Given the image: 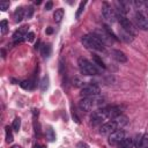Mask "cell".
Masks as SVG:
<instances>
[{
	"label": "cell",
	"instance_id": "obj_1",
	"mask_svg": "<svg viewBox=\"0 0 148 148\" xmlns=\"http://www.w3.org/2000/svg\"><path fill=\"white\" fill-rule=\"evenodd\" d=\"M81 42L87 49H91V50H95V51H104L105 50L104 43L98 37H96L94 34L84 35L81 38Z\"/></svg>",
	"mask_w": 148,
	"mask_h": 148
},
{
	"label": "cell",
	"instance_id": "obj_44",
	"mask_svg": "<svg viewBox=\"0 0 148 148\" xmlns=\"http://www.w3.org/2000/svg\"><path fill=\"white\" fill-rule=\"evenodd\" d=\"M12 148H22V147H21V146H18V145H14Z\"/></svg>",
	"mask_w": 148,
	"mask_h": 148
},
{
	"label": "cell",
	"instance_id": "obj_43",
	"mask_svg": "<svg viewBox=\"0 0 148 148\" xmlns=\"http://www.w3.org/2000/svg\"><path fill=\"white\" fill-rule=\"evenodd\" d=\"M1 52H2V58H5V57H6V52H5V50H1Z\"/></svg>",
	"mask_w": 148,
	"mask_h": 148
},
{
	"label": "cell",
	"instance_id": "obj_27",
	"mask_svg": "<svg viewBox=\"0 0 148 148\" xmlns=\"http://www.w3.org/2000/svg\"><path fill=\"white\" fill-rule=\"evenodd\" d=\"M47 88H49V76L45 75V76L42 79V81H40V90H42V91H45Z\"/></svg>",
	"mask_w": 148,
	"mask_h": 148
},
{
	"label": "cell",
	"instance_id": "obj_34",
	"mask_svg": "<svg viewBox=\"0 0 148 148\" xmlns=\"http://www.w3.org/2000/svg\"><path fill=\"white\" fill-rule=\"evenodd\" d=\"M9 2L8 1H1L0 2V9L2 10V12H5V10H7L8 8H9Z\"/></svg>",
	"mask_w": 148,
	"mask_h": 148
},
{
	"label": "cell",
	"instance_id": "obj_33",
	"mask_svg": "<svg viewBox=\"0 0 148 148\" xmlns=\"http://www.w3.org/2000/svg\"><path fill=\"white\" fill-rule=\"evenodd\" d=\"M32 15H34V8H32V7H28V8H25L24 18L29 20V18H31V17H32Z\"/></svg>",
	"mask_w": 148,
	"mask_h": 148
},
{
	"label": "cell",
	"instance_id": "obj_28",
	"mask_svg": "<svg viewBox=\"0 0 148 148\" xmlns=\"http://www.w3.org/2000/svg\"><path fill=\"white\" fill-rule=\"evenodd\" d=\"M0 31H1L2 35L7 34V31H8V22H7V20H2L0 22Z\"/></svg>",
	"mask_w": 148,
	"mask_h": 148
},
{
	"label": "cell",
	"instance_id": "obj_23",
	"mask_svg": "<svg viewBox=\"0 0 148 148\" xmlns=\"http://www.w3.org/2000/svg\"><path fill=\"white\" fill-rule=\"evenodd\" d=\"M62 17H64V9H62V8H58V9H56V12H54V14H53V18H54V21H56L57 23H59V22H61Z\"/></svg>",
	"mask_w": 148,
	"mask_h": 148
},
{
	"label": "cell",
	"instance_id": "obj_42",
	"mask_svg": "<svg viewBox=\"0 0 148 148\" xmlns=\"http://www.w3.org/2000/svg\"><path fill=\"white\" fill-rule=\"evenodd\" d=\"M38 47H39V40H38V42H37V43H36V44H35V49H36V50H37V49H38Z\"/></svg>",
	"mask_w": 148,
	"mask_h": 148
},
{
	"label": "cell",
	"instance_id": "obj_13",
	"mask_svg": "<svg viewBox=\"0 0 148 148\" xmlns=\"http://www.w3.org/2000/svg\"><path fill=\"white\" fill-rule=\"evenodd\" d=\"M116 6H117V13H120V14H124L125 15L130 10L131 3L128 1L120 0V1H116Z\"/></svg>",
	"mask_w": 148,
	"mask_h": 148
},
{
	"label": "cell",
	"instance_id": "obj_5",
	"mask_svg": "<svg viewBox=\"0 0 148 148\" xmlns=\"http://www.w3.org/2000/svg\"><path fill=\"white\" fill-rule=\"evenodd\" d=\"M101 92V89L98 86H96L95 83H91V84H88V86H84L82 89H81V96L84 98V97H95V96H98Z\"/></svg>",
	"mask_w": 148,
	"mask_h": 148
},
{
	"label": "cell",
	"instance_id": "obj_19",
	"mask_svg": "<svg viewBox=\"0 0 148 148\" xmlns=\"http://www.w3.org/2000/svg\"><path fill=\"white\" fill-rule=\"evenodd\" d=\"M112 120H114L116 121V124H117V126H118V130L119 128H121V127H124L125 125H127V123H128V118L126 117V116H123V114H120V116H118V117H116L114 119H112Z\"/></svg>",
	"mask_w": 148,
	"mask_h": 148
},
{
	"label": "cell",
	"instance_id": "obj_20",
	"mask_svg": "<svg viewBox=\"0 0 148 148\" xmlns=\"http://www.w3.org/2000/svg\"><path fill=\"white\" fill-rule=\"evenodd\" d=\"M20 86H21L22 89H25V90H32V89L35 88L36 83H35V80H24V81H22V82L20 83Z\"/></svg>",
	"mask_w": 148,
	"mask_h": 148
},
{
	"label": "cell",
	"instance_id": "obj_31",
	"mask_svg": "<svg viewBox=\"0 0 148 148\" xmlns=\"http://www.w3.org/2000/svg\"><path fill=\"white\" fill-rule=\"evenodd\" d=\"M20 127H21V119H20V118H15V119L13 120V124H12V128H13L15 132H18Z\"/></svg>",
	"mask_w": 148,
	"mask_h": 148
},
{
	"label": "cell",
	"instance_id": "obj_36",
	"mask_svg": "<svg viewBox=\"0 0 148 148\" xmlns=\"http://www.w3.org/2000/svg\"><path fill=\"white\" fill-rule=\"evenodd\" d=\"M34 38H35V34L32 31H29L27 34V36H25V40H28V42H32Z\"/></svg>",
	"mask_w": 148,
	"mask_h": 148
},
{
	"label": "cell",
	"instance_id": "obj_6",
	"mask_svg": "<svg viewBox=\"0 0 148 148\" xmlns=\"http://www.w3.org/2000/svg\"><path fill=\"white\" fill-rule=\"evenodd\" d=\"M105 119H108V117H106V113H105L104 108L94 111V112L91 113V116H90V123H91L94 126L102 124Z\"/></svg>",
	"mask_w": 148,
	"mask_h": 148
},
{
	"label": "cell",
	"instance_id": "obj_21",
	"mask_svg": "<svg viewBox=\"0 0 148 148\" xmlns=\"http://www.w3.org/2000/svg\"><path fill=\"white\" fill-rule=\"evenodd\" d=\"M119 36H120V39L124 40L125 43H132L133 39H134L133 35H131V34H128V32H126L124 30H121V32H119Z\"/></svg>",
	"mask_w": 148,
	"mask_h": 148
},
{
	"label": "cell",
	"instance_id": "obj_11",
	"mask_svg": "<svg viewBox=\"0 0 148 148\" xmlns=\"http://www.w3.org/2000/svg\"><path fill=\"white\" fill-rule=\"evenodd\" d=\"M92 105H94V97H84L79 102V108L82 112L91 111Z\"/></svg>",
	"mask_w": 148,
	"mask_h": 148
},
{
	"label": "cell",
	"instance_id": "obj_39",
	"mask_svg": "<svg viewBox=\"0 0 148 148\" xmlns=\"http://www.w3.org/2000/svg\"><path fill=\"white\" fill-rule=\"evenodd\" d=\"M76 147H77V148H89L88 145L84 143V142H79V143L76 145Z\"/></svg>",
	"mask_w": 148,
	"mask_h": 148
},
{
	"label": "cell",
	"instance_id": "obj_26",
	"mask_svg": "<svg viewBox=\"0 0 148 148\" xmlns=\"http://www.w3.org/2000/svg\"><path fill=\"white\" fill-rule=\"evenodd\" d=\"M86 3H87V1H81V2H80L79 7H77V10H76V13H75V18H76V20L80 18V16H81V14H82V12H83V9H84Z\"/></svg>",
	"mask_w": 148,
	"mask_h": 148
},
{
	"label": "cell",
	"instance_id": "obj_16",
	"mask_svg": "<svg viewBox=\"0 0 148 148\" xmlns=\"http://www.w3.org/2000/svg\"><path fill=\"white\" fill-rule=\"evenodd\" d=\"M133 5L136 7L138 12L140 13H148V1H142V0H135L133 1Z\"/></svg>",
	"mask_w": 148,
	"mask_h": 148
},
{
	"label": "cell",
	"instance_id": "obj_29",
	"mask_svg": "<svg viewBox=\"0 0 148 148\" xmlns=\"http://www.w3.org/2000/svg\"><path fill=\"white\" fill-rule=\"evenodd\" d=\"M103 29L105 30V32H106V34H108V35H109V36H110V37H111V38H112L113 40H118V38H117V36L114 35V32H113V31L111 30V28H110L109 25H106V24H104V25H103Z\"/></svg>",
	"mask_w": 148,
	"mask_h": 148
},
{
	"label": "cell",
	"instance_id": "obj_38",
	"mask_svg": "<svg viewBox=\"0 0 148 148\" xmlns=\"http://www.w3.org/2000/svg\"><path fill=\"white\" fill-rule=\"evenodd\" d=\"M52 7H53V2H52V1H47V2L45 3V6H44L45 10H51Z\"/></svg>",
	"mask_w": 148,
	"mask_h": 148
},
{
	"label": "cell",
	"instance_id": "obj_18",
	"mask_svg": "<svg viewBox=\"0 0 148 148\" xmlns=\"http://www.w3.org/2000/svg\"><path fill=\"white\" fill-rule=\"evenodd\" d=\"M117 146H118V148H133L134 147V141L131 138H125Z\"/></svg>",
	"mask_w": 148,
	"mask_h": 148
},
{
	"label": "cell",
	"instance_id": "obj_17",
	"mask_svg": "<svg viewBox=\"0 0 148 148\" xmlns=\"http://www.w3.org/2000/svg\"><path fill=\"white\" fill-rule=\"evenodd\" d=\"M24 13H25V9L23 7H17L14 12V18H15V22L16 23H20L23 18H24Z\"/></svg>",
	"mask_w": 148,
	"mask_h": 148
},
{
	"label": "cell",
	"instance_id": "obj_22",
	"mask_svg": "<svg viewBox=\"0 0 148 148\" xmlns=\"http://www.w3.org/2000/svg\"><path fill=\"white\" fill-rule=\"evenodd\" d=\"M40 52H42V56H43L44 58H49V57L51 56V52H52L51 45H50V44H44V45L42 46Z\"/></svg>",
	"mask_w": 148,
	"mask_h": 148
},
{
	"label": "cell",
	"instance_id": "obj_7",
	"mask_svg": "<svg viewBox=\"0 0 148 148\" xmlns=\"http://www.w3.org/2000/svg\"><path fill=\"white\" fill-rule=\"evenodd\" d=\"M126 133H125V131H123V130H116L114 132H112L110 135H109V138H108V142H109V145H111V146H116V145H118L121 140H124L126 136Z\"/></svg>",
	"mask_w": 148,
	"mask_h": 148
},
{
	"label": "cell",
	"instance_id": "obj_4",
	"mask_svg": "<svg viewBox=\"0 0 148 148\" xmlns=\"http://www.w3.org/2000/svg\"><path fill=\"white\" fill-rule=\"evenodd\" d=\"M102 14H103V17L108 21V22H116L117 20V15H116V10L112 9V7L108 3V2H103V6H102Z\"/></svg>",
	"mask_w": 148,
	"mask_h": 148
},
{
	"label": "cell",
	"instance_id": "obj_24",
	"mask_svg": "<svg viewBox=\"0 0 148 148\" xmlns=\"http://www.w3.org/2000/svg\"><path fill=\"white\" fill-rule=\"evenodd\" d=\"M46 139H47L50 142H52V141L56 140V133H54V131H53L52 127H49V128L46 130Z\"/></svg>",
	"mask_w": 148,
	"mask_h": 148
},
{
	"label": "cell",
	"instance_id": "obj_12",
	"mask_svg": "<svg viewBox=\"0 0 148 148\" xmlns=\"http://www.w3.org/2000/svg\"><path fill=\"white\" fill-rule=\"evenodd\" d=\"M105 110V113H106V117L108 119H114L116 117L120 116L121 114V108L118 106V105H111V106H105L104 108Z\"/></svg>",
	"mask_w": 148,
	"mask_h": 148
},
{
	"label": "cell",
	"instance_id": "obj_37",
	"mask_svg": "<svg viewBox=\"0 0 148 148\" xmlns=\"http://www.w3.org/2000/svg\"><path fill=\"white\" fill-rule=\"evenodd\" d=\"M73 86H75V87H82L83 88V82L80 79H74L73 80Z\"/></svg>",
	"mask_w": 148,
	"mask_h": 148
},
{
	"label": "cell",
	"instance_id": "obj_8",
	"mask_svg": "<svg viewBox=\"0 0 148 148\" xmlns=\"http://www.w3.org/2000/svg\"><path fill=\"white\" fill-rule=\"evenodd\" d=\"M134 21L139 29L141 30H148V16L143 13L136 12L134 14Z\"/></svg>",
	"mask_w": 148,
	"mask_h": 148
},
{
	"label": "cell",
	"instance_id": "obj_2",
	"mask_svg": "<svg viewBox=\"0 0 148 148\" xmlns=\"http://www.w3.org/2000/svg\"><path fill=\"white\" fill-rule=\"evenodd\" d=\"M79 67H80L81 73L84 74V75L91 76V75H97V74H99L97 67H96L92 62H90L88 59H86V58H80V59H79Z\"/></svg>",
	"mask_w": 148,
	"mask_h": 148
},
{
	"label": "cell",
	"instance_id": "obj_40",
	"mask_svg": "<svg viewBox=\"0 0 148 148\" xmlns=\"http://www.w3.org/2000/svg\"><path fill=\"white\" fill-rule=\"evenodd\" d=\"M45 32H46V34H47V35H51V34H52V32H53V29H52V28H51V27H49V28H47V29H46V31H45Z\"/></svg>",
	"mask_w": 148,
	"mask_h": 148
},
{
	"label": "cell",
	"instance_id": "obj_35",
	"mask_svg": "<svg viewBox=\"0 0 148 148\" xmlns=\"http://www.w3.org/2000/svg\"><path fill=\"white\" fill-rule=\"evenodd\" d=\"M64 72H65V61H64V59H60V61H59V73L62 74Z\"/></svg>",
	"mask_w": 148,
	"mask_h": 148
},
{
	"label": "cell",
	"instance_id": "obj_10",
	"mask_svg": "<svg viewBox=\"0 0 148 148\" xmlns=\"http://www.w3.org/2000/svg\"><path fill=\"white\" fill-rule=\"evenodd\" d=\"M28 27L27 25H23L21 28H18V30H16L14 34H13V40L15 44H18L23 40H25V36L28 34Z\"/></svg>",
	"mask_w": 148,
	"mask_h": 148
},
{
	"label": "cell",
	"instance_id": "obj_14",
	"mask_svg": "<svg viewBox=\"0 0 148 148\" xmlns=\"http://www.w3.org/2000/svg\"><path fill=\"white\" fill-rule=\"evenodd\" d=\"M92 34H94L96 37H98V38H99L104 44H105V43H110V42L112 40V38H111L106 32H105V30H104V29H97V30H95Z\"/></svg>",
	"mask_w": 148,
	"mask_h": 148
},
{
	"label": "cell",
	"instance_id": "obj_15",
	"mask_svg": "<svg viewBox=\"0 0 148 148\" xmlns=\"http://www.w3.org/2000/svg\"><path fill=\"white\" fill-rule=\"evenodd\" d=\"M111 54H112V57H113L118 62H120V64L127 61V56H126L123 51H120V50H112V51H111Z\"/></svg>",
	"mask_w": 148,
	"mask_h": 148
},
{
	"label": "cell",
	"instance_id": "obj_3",
	"mask_svg": "<svg viewBox=\"0 0 148 148\" xmlns=\"http://www.w3.org/2000/svg\"><path fill=\"white\" fill-rule=\"evenodd\" d=\"M116 15H117V20H118L120 27L123 28V30L134 36L135 32H136V29H135V27L133 25V23H132L124 14H120V13H117V12H116Z\"/></svg>",
	"mask_w": 148,
	"mask_h": 148
},
{
	"label": "cell",
	"instance_id": "obj_32",
	"mask_svg": "<svg viewBox=\"0 0 148 148\" xmlns=\"http://www.w3.org/2000/svg\"><path fill=\"white\" fill-rule=\"evenodd\" d=\"M13 140H14V136H13L12 131L9 130V127H6V142L10 143V142H13Z\"/></svg>",
	"mask_w": 148,
	"mask_h": 148
},
{
	"label": "cell",
	"instance_id": "obj_25",
	"mask_svg": "<svg viewBox=\"0 0 148 148\" xmlns=\"http://www.w3.org/2000/svg\"><path fill=\"white\" fill-rule=\"evenodd\" d=\"M139 148H148V133H146L141 136Z\"/></svg>",
	"mask_w": 148,
	"mask_h": 148
},
{
	"label": "cell",
	"instance_id": "obj_9",
	"mask_svg": "<svg viewBox=\"0 0 148 148\" xmlns=\"http://www.w3.org/2000/svg\"><path fill=\"white\" fill-rule=\"evenodd\" d=\"M116 130H118V126L116 124L114 120H109L106 123H104L101 128H99V133L102 135H110L112 132H114Z\"/></svg>",
	"mask_w": 148,
	"mask_h": 148
},
{
	"label": "cell",
	"instance_id": "obj_30",
	"mask_svg": "<svg viewBox=\"0 0 148 148\" xmlns=\"http://www.w3.org/2000/svg\"><path fill=\"white\" fill-rule=\"evenodd\" d=\"M92 59H94V61H95V64H96V65H98V66H99V67H102V68H105L104 61L102 60V58H101V57H98L97 54H92Z\"/></svg>",
	"mask_w": 148,
	"mask_h": 148
},
{
	"label": "cell",
	"instance_id": "obj_41",
	"mask_svg": "<svg viewBox=\"0 0 148 148\" xmlns=\"http://www.w3.org/2000/svg\"><path fill=\"white\" fill-rule=\"evenodd\" d=\"M32 111H34V117H36V116H38V110H36V109H34Z\"/></svg>",
	"mask_w": 148,
	"mask_h": 148
}]
</instances>
